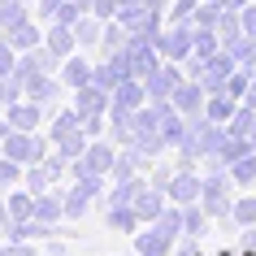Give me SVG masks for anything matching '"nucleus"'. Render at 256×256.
<instances>
[{"mask_svg":"<svg viewBox=\"0 0 256 256\" xmlns=\"http://www.w3.org/2000/svg\"><path fill=\"white\" fill-rule=\"evenodd\" d=\"M48 139H52L56 152H66L70 161L74 156H82L87 152V130H82V113L78 108H66V113H52V122H48Z\"/></svg>","mask_w":256,"mask_h":256,"instance_id":"obj_1","label":"nucleus"},{"mask_svg":"<svg viewBox=\"0 0 256 256\" xmlns=\"http://www.w3.org/2000/svg\"><path fill=\"white\" fill-rule=\"evenodd\" d=\"M234 178H230V170H208L204 174V187H200V204H204V213L213 217H230V208H234Z\"/></svg>","mask_w":256,"mask_h":256,"instance_id":"obj_2","label":"nucleus"},{"mask_svg":"<svg viewBox=\"0 0 256 256\" xmlns=\"http://www.w3.org/2000/svg\"><path fill=\"white\" fill-rule=\"evenodd\" d=\"M48 144L52 139H40L35 130H9V135L0 139V152L9 161H18V165H40L48 156Z\"/></svg>","mask_w":256,"mask_h":256,"instance_id":"obj_3","label":"nucleus"},{"mask_svg":"<svg viewBox=\"0 0 256 256\" xmlns=\"http://www.w3.org/2000/svg\"><path fill=\"white\" fill-rule=\"evenodd\" d=\"M156 48H161L165 61H178V66H182V61L196 52V26H191V22H165Z\"/></svg>","mask_w":256,"mask_h":256,"instance_id":"obj_4","label":"nucleus"},{"mask_svg":"<svg viewBox=\"0 0 256 256\" xmlns=\"http://www.w3.org/2000/svg\"><path fill=\"white\" fill-rule=\"evenodd\" d=\"M135 148L139 152H148V156H161L170 144H165V130H161V113L152 104H144L135 113Z\"/></svg>","mask_w":256,"mask_h":256,"instance_id":"obj_5","label":"nucleus"},{"mask_svg":"<svg viewBox=\"0 0 256 256\" xmlns=\"http://www.w3.org/2000/svg\"><path fill=\"white\" fill-rule=\"evenodd\" d=\"M4 118H9L14 130H40L44 118L52 122V104H35L30 96H22V100H14V104L4 108Z\"/></svg>","mask_w":256,"mask_h":256,"instance_id":"obj_6","label":"nucleus"},{"mask_svg":"<svg viewBox=\"0 0 256 256\" xmlns=\"http://www.w3.org/2000/svg\"><path fill=\"white\" fill-rule=\"evenodd\" d=\"M174 239H178V230H170L165 222H148V226L135 234V252L139 256H170Z\"/></svg>","mask_w":256,"mask_h":256,"instance_id":"obj_7","label":"nucleus"},{"mask_svg":"<svg viewBox=\"0 0 256 256\" xmlns=\"http://www.w3.org/2000/svg\"><path fill=\"white\" fill-rule=\"evenodd\" d=\"M187 78V70L178 66V61H161V70H152L148 78H144V87H148V100H170V96L178 92V82Z\"/></svg>","mask_w":256,"mask_h":256,"instance_id":"obj_8","label":"nucleus"},{"mask_svg":"<svg viewBox=\"0 0 256 256\" xmlns=\"http://www.w3.org/2000/svg\"><path fill=\"white\" fill-rule=\"evenodd\" d=\"M170 100H174V108L182 113V118H200L204 104H208V87H204L200 78H182V82H178V92L170 96Z\"/></svg>","mask_w":256,"mask_h":256,"instance_id":"obj_9","label":"nucleus"},{"mask_svg":"<svg viewBox=\"0 0 256 256\" xmlns=\"http://www.w3.org/2000/svg\"><path fill=\"white\" fill-rule=\"evenodd\" d=\"M200 187H204V174H196V170H178V174L170 178L165 196L187 208V204H200Z\"/></svg>","mask_w":256,"mask_h":256,"instance_id":"obj_10","label":"nucleus"},{"mask_svg":"<svg viewBox=\"0 0 256 256\" xmlns=\"http://www.w3.org/2000/svg\"><path fill=\"white\" fill-rule=\"evenodd\" d=\"M234 70H239V61H234V56H230L226 48H222V52H213L208 61H204V74H200V82L208 87V92H222V87H226V78L234 74Z\"/></svg>","mask_w":256,"mask_h":256,"instance_id":"obj_11","label":"nucleus"},{"mask_svg":"<svg viewBox=\"0 0 256 256\" xmlns=\"http://www.w3.org/2000/svg\"><path fill=\"white\" fill-rule=\"evenodd\" d=\"M148 161H152L148 152H139L135 144H126V148L118 152V161H113V174H108V178H113V182H122V178H139L144 170H152Z\"/></svg>","mask_w":256,"mask_h":256,"instance_id":"obj_12","label":"nucleus"},{"mask_svg":"<svg viewBox=\"0 0 256 256\" xmlns=\"http://www.w3.org/2000/svg\"><path fill=\"white\" fill-rule=\"evenodd\" d=\"M44 44H48L61 61L78 52V35H74V26H66V22H44Z\"/></svg>","mask_w":256,"mask_h":256,"instance_id":"obj_13","label":"nucleus"},{"mask_svg":"<svg viewBox=\"0 0 256 256\" xmlns=\"http://www.w3.org/2000/svg\"><path fill=\"white\" fill-rule=\"evenodd\" d=\"M74 108H78V113H108V108H113V92H104L100 82L74 87Z\"/></svg>","mask_w":256,"mask_h":256,"instance_id":"obj_14","label":"nucleus"},{"mask_svg":"<svg viewBox=\"0 0 256 256\" xmlns=\"http://www.w3.org/2000/svg\"><path fill=\"white\" fill-rule=\"evenodd\" d=\"M135 113L139 108H108V139L118 144V148H126V144H135Z\"/></svg>","mask_w":256,"mask_h":256,"instance_id":"obj_15","label":"nucleus"},{"mask_svg":"<svg viewBox=\"0 0 256 256\" xmlns=\"http://www.w3.org/2000/svg\"><path fill=\"white\" fill-rule=\"evenodd\" d=\"M61 92H66V78H61V74H35V78L26 82V96L35 104H56Z\"/></svg>","mask_w":256,"mask_h":256,"instance_id":"obj_16","label":"nucleus"},{"mask_svg":"<svg viewBox=\"0 0 256 256\" xmlns=\"http://www.w3.org/2000/svg\"><path fill=\"white\" fill-rule=\"evenodd\" d=\"M165 200H170V196H165L161 187H152V182H148V187H144V191L135 196V204H130V208H135V213H139V222L148 226V222H156V217L165 213Z\"/></svg>","mask_w":256,"mask_h":256,"instance_id":"obj_17","label":"nucleus"},{"mask_svg":"<svg viewBox=\"0 0 256 256\" xmlns=\"http://www.w3.org/2000/svg\"><path fill=\"white\" fill-rule=\"evenodd\" d=\"M4 40L14 44L18 52H26V48H40V44H44V26H40V18H26V22L9 26V30H4Z\"/></svg>","mask_w":256,"mask_h":256,"instance_id":"obj_18","label":"nucleus"},{"mask_svg":"<svg viewBox=\"0 0 256 256\" xmlns=\"http://www.w3.org/2000/svg\"><path fill=\"white\" fill-rule=\"evenodd\" d=\"M239 96H230L226 87L222 92H208V104H204V118H213V122H222V126H230V118L239 113Z\"/></svg>","mask_w":256,"mask_h":256,"instance_id":"obj_19","label":"nucleus"},{"mask_svg":"<svg viewBox=\"0 0 256 256\" xmlns=\"http://www.w3.org/2000/svg\"><path fill=\"white\" fill-rule=\"evenodd\" d=\"M61 78H66V87L74 92V87H87V82L96 78V61H87V56H66V66H61Z\"/></svg>","mask_w":256,"mask_h":256,"instance_id":"obj_20","label":"nucleus"},{"mask_svg":"<svg viewBox=\"0 0 256 256\" xmlns=\"http://www.w3.org/2000/svg\"><path fill=\"white\" fill-rule=\"evenodd\" d=\"M113 104L118 108H144L148 104V87H144V78H126L113 87Z\"/></svg>","mask_w":256,"mask_h":256,"instance_id":"obj_21","label":"nucleus"},{"mask_svg":"<svg viewBox=\"0 0 256 256\" xmlns=\"http://www.w3.org/2000/svg\"><path fill=\"white\" fill-rule=\"evenodd\" d=\"M35 217H40V222H61V217H66V191H56V187H48L44 191V196H35Z\"/></svg>","mask_w":256,"mask_h":256,"instance_id":"obj_22","label":"nucleus"},{"mask_svg":"<svg viewBox=\"0 0 256 256\" xmlns=\"http://www.w3.org/2000/svg\"><path fill=\"white\" fill-rule=\"evenodd\" d=\"M4 204H9V222H26V217H35V191H30V187H14L9 196H4Z\"/></svg>","mask_w":256,"mask_h":256,"instance_id":"obj_23","label":"nucleus"},{"mask_svg":"<svg viewBox=\"0 0 256 256\" xmlns=\"http://www.w3.org/2000/svg\"><path fill=\"white\" fill-rule=\"evenodd\" d=\"M74 35H78V48H100V35H104V18L82 14L74 22Z\"/></svg>","mask_w":256,"mask_h":256,"instance_id":"obj_24","label":"nucleus"},{"mask_svg":"<svg viewBox=\"0 0 256 256\" xmlns=\"http://www.w3.org/2000/svg\"><path fill=\"white\" fill-rule=\"evenodd\" d=\"M92 200H96V191L87 187V182H78V178H74V187L66 191V217H82L87 208H92Z\"/></svg>","mask_w":256,"mask_h":256,"instance_id":"obj_25","label":"nucleus"},{"mask_svg":"<svg viewBox=\"0 0 256 256\" xmlns=\"http://www.w3.org/2000/svg\"><path fill=\"white\" fill-rule=\"evenodd\" d=\"M30 4H35V0H0V26L9 30V26H18V22H26V18H35Z\"/></svg>","mask_w":256,"mask_h":256,"instance_id":"obj_26","label":"nucleus"},{"mask_svg":"<svg viewBox=\"0 0 256 256\" xmlns=\"http://www.w3.org/2000/svg\"><path fill=\"white\" fill-rule=\"evenodd\" d=\"M126 44H130V30L122 26L118 18H113V22H104V35H100V52H104V56H113V52H122Z\"/></svg>","mask_w":256,"mask_h":256,"instance_id":"obj_27","label":"nucleus"},{"mask_svg":"<svg viewBox=\"0 0 256 256\" xmlns=\"http://www.w3.org/2000/svg\"><path fill=\"white\" fill-rule=\"evenodd\" d=\"M222 14H226V9H222L217 0H200V9L191 14V26H196V30H217Z\"/></svg>","mask_w":256,"mask_h":256,"instance_id":"obj_28","label":"nucleus"},{"mask_svg":"<svg viewBox=\"0 0 256 256\" xmlns=\"http://www.w3.org/2000/svg\"><path fill=\"white\" fill-rule=\"evenodd\" d=\"M226 52L234 56L243 70H252V74H256V40H252V35H239L234 44H226Z\"/></svg>","mask_w":256,"mask_h":256,"instance_id":"obj_29","label":"nucleus"},{"mask_svg":"<svg viewBox=\"0 0 256 256\" xmlns=\"http://www.w3.org/2000/svg\"><path fill=\"white\" fill-rule=\"evenodd\" d=\"M104 222H108L113 230H126V234L144 226V222H139V213L130 208V204H122V208H104Z\"/></svg>","mask_w":256,"mask_h":256,"instance_id":"obj_30","label":"nucleus"},{"mask_svg":"<svg viewBox=\"0 0 256 256\" xmlns=\"http://www.w3.org/2000/svg\"><path fill=\"white\" fill-rule=\"evenodd\" d=\"M208 222H213V217L204 213V204H187V208H182V234H191V239H196V234H204V226H208Z\"/></svg>","mask_w":256,"mask_h":256,"instance_id":"obj_31","label":"nucleus"},{"mask_svg":"<svg viewBox=\"0 0 256 256\" xmlns=\"http://www.w3.org/2000/svg\"><path fill=\"white\" fill-rule=\"evenodd\" d=\"M230 222H239L243 230L256 226V196H234V208H230Z\"/></svg>","mask_w":256,"mask_h":256,"instance_id":"obj_32","label":"nucleus"},{"mask_svg":"<svg viewBox=\"0 0 256 256\" xmlns=\"http://www.w3.org/2000/svg\"><path fill=\"white\" fill-rule=\"evenodd\" d=\"M18 182H26V165L9 161V156H0V191H14Z\"/></svg>","mask_w":256,"mask_h":256,"instance_id":"obj_33","label":"nucleus"},{"mask_svg":"<svg viewBox=\"0 0 256 256\" xmlns=\"http://www.w3.org/2000/svg\"><path fill=\"white\" fill-rule=\"evenodd\" d=\"M217 35H222V48H226V44H234V40L243 35L239 9H226V14H222V22H217Z\"/></svg>","mask_w":256,"mask_h":256,"instance_id":"obj_34","label":"nucleus"},{"mask_svg":"<svg viewBox=\"0 0 256 256\" xmlns=\"http://www.w3.org/2000/svg\"><path fill=\"white\" fill-rule=\"evenodd\" d=\"M230 178H234L239 187H252V182H256V152H252V156H239V161L230 165Z\"/></svg>","mask_w":256,"mask_h":256,"instance_id":"obj_35","label":"nucleus"},{"mask_svg":"<svg viewBox=\"0 0 256 256\" xmlns=\"http://www.w3.org/2000/svg\"><path fill=\"white\" fill-rule=\"evenodd\" d=\"M52 182H56V178L44 170V161H40V165H26V187L35 191V196H44V191L52 187Z\"/></svg>","mask_w":256,"mask_h":256,"instance_id":"obj_36","label":"nucleus"},{"mask_svg":"<svg viewBox=\"0 0 256 256\" xmlns=\"http://www.w3.org/2000/svg\"><path fill=\"white\" fill-rule=\"evenodd\" d=\"M200 9V0H170L165 9V22H191V14Z\"/></svg>","mask_w":256,"mask_h":256,"instance_id":"obj_37","label":"nucleus"},{"mask_svg":"<svg viewBox=\"0 0 256 256\" xmlns=\"http://www.w3.org/2000/svg\"><path fill=\"white\" fill-rule=\"evenodd\" d=\"M196 52H200V56L222 52V35H217V30H196Z\"/></svg>","mask_w":256,"mask_h":256,"instance_id":"obj_38","label":"nucleus"},{"mask_svg":"<svg viewBox=\"0 0 256 256\" xmlns=\"http://www.w3.org/2000/svg\"><path fill=\"white\" fill-rule=\"evenodd\" d=\"M82 130H87V139H100L108 130V113H82Z\"/></svg>","mask_w":256,"mask_h":256,"instance_id":"obj_39","label":"nucleus"},{"mask_svg":"<svg viewBox=\"0 0 256 256\" xmlns=\"http://www.w3.org/2000/svg\"><path fill=\"white\" fill-rule=\"evenodd\" d=\"M14 66H18V48L9 40H0V74H14Z\"/></svg>","mask_w":256,"mask_h":256,"instance_id":"obj_40","label":"nucleus"},{"mask_svg":"<svg viewBox=\"0 0 256 256\" xmlns=\"http://www.w3.org/2000/svg\"><path fill=\"white\" fill-rule=\"evenodd\" d=\"M178 174V165H152V178H148V182H152V187H170V178H174Z\"/></svg>","mask_w":256,"mask_h":256,"instance_id":"obj_41","label":"nucleus"},{"mask_svg":"<svg viewBox=\"0 0 256 256\" xmlns=\"http://www.w3.org/2000/svg\"><path fill=\"white\" fill-rule=\"evenodd\" d=\"M239 22H243V35H252V40H256V0H248V4L239 9Z\"/></svg>","mask_w":256,"mask_h":256,"instance_id":"obj_42","label":"nucleus"},{"mask_svg":"<svg viewBox=\"0 0 256 256\" xmlns=\"http://www.w3.org/2000/svg\"><path fill=\"white\" fill-rule=\"evenodd\" d=\"M61 4H66V0H35V18H40V22H52Z\"/></svg>","mask_w":256,"mask_h":256,"instance_id":"obj_43","label":"nucleus"},{"mask_svg":"<svg viewBox=\"0 0 256 256\" xmlns=\"http://www.w3.org/2000/svg\"><path fill=\"white\" fill-rule=\"evenodd\" d=\"M0 256H35V248L30 243H18V239H4L0 243Z\"/></svg>","mask_w":256,"mask_h":256,"instance_id":"obj_44","label":"nucleus"},{"mask_svg":"<svg viewBox=\"0 0 256 256\" xmlns=\"http://www.w3.org/2000/svg\"><path fill=\"white\" fill-rule=\"evenodd\" d=\"M118 4H122V0H96L92 14H96V18H104V22H113V18H118Z\"/></svg>","mask_w":256,"mask_h":256,"instance_id":"obj_45","label":"nucleus"},{"mask_svg":"<svg viewBox=\"0 0 256 256\" xmlns=\"http://www.w3.org/2000/svg\"><path fill=\"white\" fill-rule=\"evenodd\" d=\"M9 130H14V126H9V118H4V108H0V139L9 135Z\"/></svg>","mask_w":256,"mask_h":256,"instance_id":"obj_46","label":"nucleus"},{"mask_svg":"<svg viewBox=\"0 0 256 256\" xmlns=\"http://www.w3.org/2000/svg\"><path fill=\"white\" fill-rule=\"evenodd\" d=\"M217 4H222V9H243L248 0H217Z\"/></svg>","mask_w":256,"mask_h":256,"instance_id":"obj_47","label":"nucleus"},{"mask_svg":"<svg viewBox=\"0 0 256 256\" xmlns=\"http://www.w3.org/2000/svg\"><path fill=\"white\" fill-rule=\"evenodd\" d=\"M4 222H9V204H4V196H0V230H4Z\"/></svg>","mask_w":256,"mask_h":256,"instance_id":"obj_48","label":"nucleus"},{"mask_svg":"<svg viewBox=\"0 0 256 256\" xmlns=\"http://www.w3.org/2000/svg\"><path fill=\"white\" fill-rule=\"evenodd\" d=\"M144 4H148V9H161V14L170 9V0H144Z\"/></svg>","mask_w":256,"mask_h":256,"instance_id":"obj_49","label":"nucleus"},{"mask_svg":"<svg viewBox=\"0 0 256 256\" xmlns=\"http://www.w3.org/2000/svg\"><path fill=\"white\" fill-rule=\"evenodd\" d=\"M248 248L256 252V226H248Z\"/></svg>","mask_w":256,"mask_h":256,"instance_id":"obj_50","label":"nucleus"}]
</instances>
